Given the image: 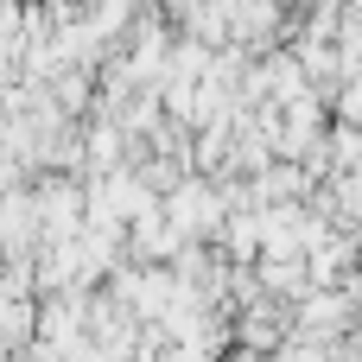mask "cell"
<instances>
[{
    "instance_id": "obj_1",
    "label": "cell",
    "mask_w": 362,
    "mask_h": 362,
    "mask_svg": "<svg viewBox=\"0 0 362 362\" xmlns=\"http://www.w3.org/2000/svg\"><path fill=\"white\" fill-rule=\"evenodd\" d=\"M159 210H165V223L185 235V242H210L216 229H223V191H216V178H204V172H185V178H172L165 191H159Z\"/></svg>"
}]
</instances>
